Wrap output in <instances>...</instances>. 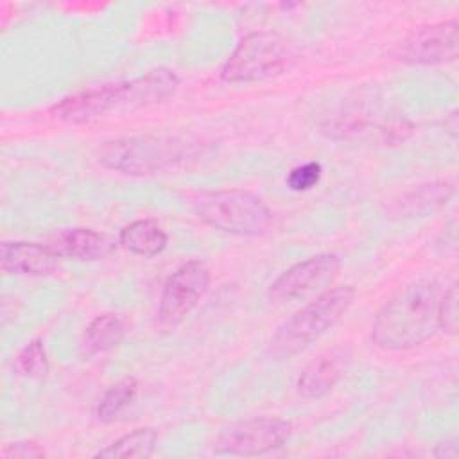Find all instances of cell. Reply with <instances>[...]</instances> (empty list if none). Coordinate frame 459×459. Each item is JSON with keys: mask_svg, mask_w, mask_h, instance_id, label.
<instances>
[{"mask_svg": "<svg viewBox=\"0 0 459 459\" xmlns=\"http://www.w3.org/2000/svg\"><path fill=\"white\" fill-rule=\"evenodd\" d=\"M439 287L421 278L400 289L377 312L371 339L389 351H403L423 344L437 326Z\"/></svg>", "mask_w": 459, "mask_h": 459, "instance_id": "6da1fadb", "label": "cell"}, {"mask_svg": "<svg viewBox=\"0 0 459 459\" xmlns=\"http://www.w3.org/2000/svg\"><path fill=\"white\" fill-rule=\"evenodd\" d=\"M353 298L355 290L350 285L326 287L314 301L294 312L276 328L269 342V355L289 359L303 351L346 314Z\"/></svg>", "mask_w": 459, "mask_h": 459, "instance_id": "7a4b0ae2", "label": "cell"}, {"mask_svg": "<svg viewBox=\"0 0 459 459\" xmlns=\"http://www.w3.org/2000/svg\"><path fill=\"white\" fill-rule=\"evenodd\" d=\"M192 212L215 230L240 235H264L273 224V212L255 194L246 190H203L190 197Z\"/></svg>", "mask_w": 459, "mask_h": 459, "instance_id": "3957f363", "label": "cell"}, {"mask_svg": "<svg viewBox=\"0 0 459 459\" xmlns=\"http://www.w3.org/2000/svg\"><path fill=\"white\" fill-rule=\"evenodd\" d=\"M186 154V145L170 136H131L108 142L99 151L104 167L131 174L145 176L160 172Z\"/></svg>", "mask_w": 459, "mask_h": 459, "instance_id": "277c9868", "label": "cell"}, {"mask_svg": "<svg viewBox=\"0 0 459 459\" xmlns=\"http://www.w3.org/2000/svg\"><path fill=\"white\" fill-rule=\"evenodd\" d=\"M292 50L280 34L251 32L240 39L222 66L221 77L226 82H253L280 75L289 68Z\"/></svg>", "mask_w": 459, "mask_h": 459, "instance_id": "5b68a950", "label": "cell"}, {"mask_svg": "<svg viewBox=\"0 0 459 459\" xmlns=\"http://www.w3.org/2000/svg\"><path fill=\"white\" fill-rule=\"evenodd\" d=\"M290 423L281 418L260 416L228 427L217 439V452L228 455H264L289 439Z\"/></svg>", "mask_w": 459, "mask_h": 459, "instance_id": "8992f818", "label": "cell"}, {"mask_svg": "<svg viewBox=\"0 0 459 459\" xmlns=\"http://www.w3.org/2000/svg\"><path fill=\"white\" fill-rule=\"evenodd\" d=\"M210 285V271L199 260H190L179 265L165 281L158 319L161 325L179 323L199 303Z\"/></svg>", "mask_w": 459, "mask_h": 459, "instance_id": "52a82bcc", "label": "cell"}, {"mask_svg": "<svg viewBox=\"0 0 459 459\" xmlns=\"http://www.w3.org/2000/svg\"><path fill=\"white\" fill-rule=\"evenodd\" d=\"M341 269L337 255L325 253L308 260L298 262L283 271L271 285L269 298L273 303H285L301 298L319 287L333 281Z\"/></svg>", "mask_w": 459, "mask_h": 459, "instance_id": "ba28073f", "label": "cell"}, {"mask_svg": "<svg viewBox=\"0 0 459 459\" xmlns=\"http://www.w3.org/2000/svg\"><path fill=\"white\" fill-rule=\"evenodd\" d=\"M459 23L445 20L414 30L402 50V59L412 65H437L457 57Z\"/></svg>", "mask_w": 459, "mask_h": 459, "instance_id": "9c48e42d", "label": "cell"}, {"mask_svg": "<svg viewBox=\"0 0 459 459\" xmlns=\"http://www.w3.org/2000/svg\"><path fill=\"white\" fill-rule=\"evenodd\" d=\"M120 108V82L88 88L65 97L52 108L54 117L66 124H84L118 111Z\"/></svg>", "mask_w": 459, "mask_h": 459, "instance_id": "30bf717a", "label": "cell"}, {"mask_svg": "<svg viewBox=\"0 0 459 459\" xmlns=\"http://www.w3.org/2000/svg\"><path fill=\"white\" fill-rule=\"evenodd\" d=\"M59 253L34 242H4L0 246V265L7 274L47 276L57 271Z\"/></svg>", "mask_w": 459, "mask_h": 459, "instance_id": "8fae6325", "label": "cell"}, {"mask_svg": "<svg viewBox=\"0 0 459 459\" xmlns=\"http://www.w3.org/2000/svg\"><path fill=\"white\" fill-rule=\"evenodd\" d=\"M179 86V79L167 68L152 70L142 77L122 82V111H136L158 104L170 97Z\"/></svg>", "mask_w": 459, "mask_h": 459, "instance_id": "7c38bea8", "label": "cell"}, {"mask_svg": "<svg viewBox=\"0 0 459 459\" xmlns=\"http://www.w3.org/2000/svg\"><path fill=\"white\" fill-rule=\"evenodd\" d=\"M115 240L91 228H68L54 238V251L75 260H102L115 253Z\"/></svg>", "mask_w": 459, "mask_h": 459, "instance_id": "4fadbf2b", "label": "cell"}, {"mask_svg": "<svg viewBox=\"0 0 459 459\" xmlns=\"http://www.w3.org/2000/svg\"><path fill=\"white\" fill-rule=\"evenodd\" d=\"M167 242L169 237L165 230L154 219L133 221L118 235V244L126 251L143 258L160 255L167 247Z\"/></svg>", "mask_w": 459, "mask_h": 459, "instance_id": "5bb4252c", "label": "cell"}, {"mask_svg": "<svg viewBox=\"0 0 459 459\" xmlns=\"http://www.w3.org/2000/svg\"><path fill=\"white\" fill-rule=\"evenodd\" d=\"M341 378V368L335 359L323 357L308 364L298 378V393L307 400L325 396Z\"/></svg>", "mask_w": 459, "mask_h": 459, "instance_id": "9a60e30c", "label": "cell"}, {"mask_svg": "<svg viewBox=\"0 0 459 459\" xmlns=\"http://www.w3.org/2000/svg\"><path fill=\"white\" fill-rule=\"evenodd\" d=\"M124 337V323L117 314H100L86 328L82 335V350L88 355L106 353L120 344Z\"/></svg>", "mask_w": 459, "mask_h": 459, "instance_id": "2e32d148", "label": "cell"}, {"mask_svg": "<svg viewBox=\"0 0 459 459\" xmlns=\"http://www.w3.org/2000/svg\"><path fill=\"white\" fill-rule=\"evenodd\" d=\"M156 446V432L152 429H136L117 441H113L109 446L99 450L95 457H106V459H145L152 455Z\"/></svg>", "mask_w": 459, "mask_h": 459, "instance_id": "e0dca14e", "label": "cell"}, {"mask_svg": "<svg viewBox=\"0 0 459 459\" xmlns=\"http://www.w3.org/2000/svg\"><path fill=\"white\" fill-rule=\"evenodd\" d=\"M138 393V382L133 377H126L111 385L97 405V418L104 423H111L133 403Z\"/></svg>", "mask_w": 459, "mask_h": 459, "instance_id": "ac0fdd59", "label": "cell"}, {"mask_svg": "<svg viewBox=\"0 0 459 459\" xmlns=\"http://www.w3.org/2000/svg\"><path fill=\"white\" fill-rule=\"evenodd\" d=\"M13 368L22 377L43 378L48 373V360H47V351L43 348V342L39 339L27 342L14 357Z\"/></svg>", "mask_w": 459, "mask_h": 459, "instance_id": "d6986e66", "label": "cell"}, {"mask_svg": "<svg viewBox=\"0 0 459 459\" xmlns=\"http://www.w3.org/2000/svg\"><path fill=\"white\" fill-rule=\"evenodd\" d=\"M321 179V165L317 161H308L294 167L287 176V185L296 192H305L314 188Z\"/></svg>", "mask_w": 459, "mask_h": 459, "instance_id": "ffe728a7", "label": "cell"}, {"mask_svg": "<svg viewBox=\"0 0 459 459\" xmlns=\"http://www.w3.org/2000/svg\"><path fill=\"white\" fill-rule=\"evenodd\" d=\"M437 326L448 333L457 332V285L452 283L450 289L441 296L437 303Z\"/></svg>", "mask_w": 459, "mask_h": 459, "instance_id": "44dd1931", "label": "cell"}, {"mask_svg": "<svg viewBox=\"0 0 459 459\" xmlns=\"http://www.w3.org/2000/svg\"><path fill=\"white\" fill-rule=\"evenodd\" d=\"M452 194V186L446 185V183H441V185H429V186H423L420 188L418 192H414L411 195V201H407L411 204V212L412 208L416 206V212L420 208H429L432 204H439V203H446L448 195Z\"/></svg>", "mask_w": 459, "mask_h": 459, "instance_id": "7402d4cb", "label": "cell"}, {"mask_svg": "<svg viewBox=\"0 0 459 459\" xmlns=\"http://www.w3.org/2000/svg\"><path fill=\"white\" fill-rule=\"evenodd\" d=\"M2 457L5 459H34L45 457V450L34 441H18L11 443L2 450Z\"/></svg>", "mask_w": 459, "mask_h": 459, "instance_id": "603a6c76", "label": "cell"}, {"mask_svg": "<svg viewBox=\"0 0 459 459\" xmlns=\"http://www.w3.org/2000/svg\"><path fill=\"white\" fill-rule=\"evenodd\" d=\"M437 457H455L457 454V445L454 439H448L446 443H441L437 445L436 452H434Z\"/></svg>", "mask_w": 459, "mask_h": 459, "instance_id": "cb8c5ba5", "label": "cell"}]
</instances>
